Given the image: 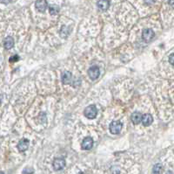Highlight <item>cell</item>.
<instances>
[{
    "mask_svg": "<svg viewBox=\"0 0 174 174\" xmlns=\"http://www.w3.org/2000/svg\"><path fill=\"white\" fill-rule=\"evenodd\" d=\"M84 115L88 118V119H93L97 116V114H98V110H97V108L94 106V105H91V106L87 107L85 109H84Z\"/></svg>",
    "mask_w": 174,
    "mask_h": 174,
    "instance_id": "6da1fadb",
    "label": "cell"
},
{
    "mask_svg": "<svg viewBox=\"0 0 174 174\" xmlns=\"http://www.w3.org/2000/svg\"><path fill=\"white\" fill-rule=\"evenodd\" d=\"M122 129V123L119 121H113L112 122L111 125H110V131L112 134L117 135L119 134Z\"/></svg>",
    "mask_w": 174,
    "mask_h": 174,
    "instance_id": "7a4b0ae2",
    "label": "cell"
},
{
    "mask_svg": "<svg viewBox=\"0 0 174 174\" xmlns=\"http://www.w3.org/2000/svg\"><path fill=\"white\" fill-rule=\"evenodd\" d=\"M52 166L56 171H59L65 166V161L63 159H56L53 161Z\"/></svg>",
    "mask_w": 174,
    "mask_h": 174,
    "instance_id": "3957f363",
    "label": "cell"
},
{
    "mask_svg": "<svg viewBox=\"0 0 174 174\" xmlns=\"http://www.w3.org/2000/svg\"><path fill=\"white\" fill-rule=\"evenodd\" d=\"M35 6L37 8L38 12H44L47 9L48 6V4L46 2V0H37L36 3H35Z\"/></svg>",
    "mask_w": 174,
    "mask_h": 174,
    "instance_id": "277c9868",
    "label": "cell"
},
{
    "mask_svg": "<svg viewBox=\"0 0 174 174\" xmlns=\"http://www.w3.org/2000/svg\"><path fill=\"white\" fill-rule=\"evenodd\" d=\"M142 37H143V39H144V41L149 42L154 37V32L151 29H145V30L143 31Z\"/></svg>",
    "mask_w": 174,
    "mask_h": 174,
    "instance_id": "5b68a950",
    "label": "cell"
},
{
    "mask_svg": "<svg viewBox=\"0 0 174 174\" xmlns=\"http://www.w3.org/2000/svg\"><path fill=\"white\" fill-rule=\"evenodd\" d=\"M29 144H30V142H29L27 139H22V140L18 143V144H17V149H18L19 152H25V151L28 149Z\"/></svg>",
    "mask_w": 174,
    "mask_h": 174,
    "instance_id": "8992f818",
    "label": "cell"
},
{
    "mask_svg": "<svg viewBox=\"0 0 174 174\" xmlns=\"http://www.w3.org/2000/svg\"><path fill=\"white\" fill-rule=\"evenodd\" d=\"M93 146V140L91 137H85L82 143V148L84 150H90Z\"/></svg>",
    "mask_w": 174,
    "mask_h": 174,
    "instance_id": "52a82bcc",
    "label": "cell"
},
{
    "mask_svg": "<svg viewBox=\"0 0 174 174\" xmlns=\"http://www.w3.org/2000/svg\"><path fill=\"white\" fill-rule=\"evenodd\" d=\"M88 74H89V76H90V78H91V80H96L97 78H99L100 72H99V68H97V67H91V68L89 69Z\"/></svg>",
    "mask_w": 174,
    "mask_h": 174,
    "instance_id": "ba28073f",
    "label": "cell"
},
{
    "mask_svg": "<svg viewBox=\"0 0 174 174\" xmlns=\"http://www.w3.org/2000/svg\"><path fill=\"white\" fill-rule=\"evenodd\" d=\"M98 7L102 11H106L110 6V1L109 0H99L97 3Z\"/></svg>",
    "mask_w": 174,
    "mask_h": 174,
    "instance_id": "9c48e42d",
    "label": "cell"
},
{
    "mask_svg": "<svg viewBox=\"0 0 174 174\" xmlns=\"http://www.w3.org/2000/svg\"><path fill=\"white\" fill-rule=\"evenodd\" d=\"M142 117H143V115H141V113L134 112L131 115V121L134 124H138L139 122H142Z\"/></svg>",
    "mask_w": 174,
    "mask_h": 174,
    "instance_id": "30bf717a",
    "label": "cell"
},
{
    "mask_svg": "<svg viewBox=\"0 0 174 174\" xmlns=\"http://www.w3.org/2000/svg\"><path fill=\"white\" fill-rule=\"evenodd\" d=\"M152 121H153V119H152V116H151L150 114L143 115L142 122H143V124H144V126H149V125H151Z\"/></svg>",
    "mask_w": 174,
    "mask_h": 174,
    "instance_id": "8fae6325",
    "label": "cell"
},
{
    "mask_svg": "<svg viewBox=\"0 0 174 174\" xmlns=\"http://www.w3.org/2000/svg\"><path fill=\"white\" fill-rule=\"evenodd\" d=\"M71 74L70 72H68V71L65 72L63 74V75H62V82H63V83L69 84L71 82Z\"/></svg>",
    "mask_w": 174,
    "mask_h": 174,
    "instance_id": "7c38bea8",
    "label": "cell"
},
{
    "mask_svg": "<svg viewBox=\"0 0 174 174\" xmlns=\"http://www.w3.org/2000/svg\"><path fill=\"white\" fill-rule=\"evenodd\" d=\"M14 45V40L11 37H7L5 39V47L6 49H11Z\"/></svg>",
    "mask_w": 174,
    "mask_h": 174,
    "instance_id": "4fadbf2b",
    "label": "cell"
},
{
    "mask_svg": "<svg viewBox=\"0 0 174 174\" xmlns=\"http://www.w3.org/2000/svg\"><path fill=\"white\" fill-rule=\"evenodd\" d=\"M162 170H163L162 166H161L160 164H157V165H155L154 167H153L152 172H153V173L154 174H160L161 173V172H162Z\"/></svg>",
    "mask_w": 174,
    "mask_h": 174,
    "instance_id": "5bb4252c",
    "label": "cell"
},
{
    "mask_svg": "<svg viewBox=\"0 0 174 174\" xmlns=\"http://www.w3.org/2000/svg\"><path fill=\"white\" fill-rule=\"evenodd\" d=\"M49 11H50V13H51L52 15H56V14L59 13V8L58 7L57 5H52V6H50V8H49Z\"/></svg>",
    "mask_w": 174,
    "mask_h": 174,
    "instance_id": "9a60e30c",
    "label": "cell"
},
{
    "mask_svg": "<svg viewBox=\"0 0 174 174\" xmlns=\"http://www.w3.org/2000/svg\"><path fill=\"white\" fill-rule=\"evenodd\" d=\"M33 173V170L31 168H26L24 170L23 174H32Z\"/></svg>",
    "mask_w": 174,
    "mask_h": 174,
    "instance_id": "2e32d148",
    "label": "cell"
},
{
    "mask_svg": "<svg viewBox=\"0 0 174 174\" xmlns=\"http://www.w3.org/2000/svg\"><path fill=\"white\" fill-rule=\"evenodd\" d=\"M169 62H170L172 65L174 66V53L170 55V57H169Z\"/></svg>",
    "mask_w": 174,
    "mask_h": 174,
    "instance_id": "e0dca14e",
    "label": "cell"
},
{
    "mask_svg": "<svg viewBox=\"0 0 174 174\" xmlns=\"http://www.w3.org/2000/svg\"><path fill=\"white\" fill-rule=\"evenodd\" d=\"M11 1V0H1V3H2V4H5V5H6V4H9Z\"/></svg>",
    "mask_w": 174,
    "mask_h": 174,
    "instance_id": "ac0fdd59",
    "label": "cell"
},
{
    "mask_svg": "<svg viewBox=\"0 0 174 174\" xmlns=\"http://www.w3.org/2000/svg\"><path fill=\"white\" fill-rule=\"evenodd\" d=\"M17 59H18V58H17V56L16 55V56H14V58H11V59L10 61H17Z\"/></svg>",
    "mask_w": 174,
    "mask_h": 174,
    "instance_id": "d6986e66",
    "label": "cell"
},
{
    "mask_svg": "<svg viewBox=\"0 0 174 174\" xmlns=\"http://www.w3.org/2000/svg\"><path fill=\"white\" fill-rule=\"evenodd\" d=\"M170 5H174V0H167Z\"/></svg>",
    "mask_w": 174,
    "mask_h": 174,
    "instance_id": "ffe728a7",
    "label": "cell"
},
{
    "mask_svg": "<svg viewBox=\"0 0 174 174\" xmlns=\"http://www.w3.org/2000/svg\"><path fill=\"white\" fill-rule=\"evenodd\" d=\"M1 174H5V173H4V172H1Z\"/></svg>",
    "mask_w": 174,
    "mask_h": 174,
    "instance_id": "44dd1931",
    "label": "cell"
}]
</instances>
